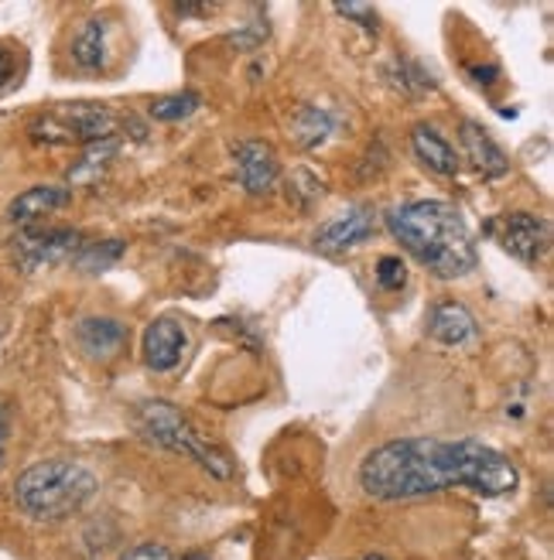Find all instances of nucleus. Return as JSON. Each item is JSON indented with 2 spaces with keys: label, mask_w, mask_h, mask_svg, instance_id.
<instances>
[{
  "label": "nucleus",
  "mask_w": 554,
  "mask_h": 560,
  "mask_svg": "<svg viewBox=\"0 0 554 560\" xmlns=\"http://www.w3.org/2000/svg\"><path fill=\"white\" fill-rule=\"evenodd\" d=\"M359 489L373 499H422L446 489H469L500 499L520 486L517 465L476 438H401L359 462Z\"/></svg>",
  "instance_id": "nucleus-1"
},
{
  "label": "nucleus",
  "mask_w": 554,
  "mask_h": 560,
  "mask_svg": "<svg viewBox=\"0 0 554 560\" xmlns=\"http://www.w3.org/2000/svg\"><path fill=\"white\" fill-rule=\"evenodd\" d=\"M394 240L407 249V254L425 264L435 277L452 280L476 270V243L469 233L462 212L452 202L422 199L397 206L386 215Z\"/></svg>",
  "instance_id": "nucleus-2"
},
{
  "label": "nucleus",
  "mask_w": 554,
  "mask_h": 560,
  "mask_svg": "<svg viewBox=\"0 0 554 560\" xmlns=\"http://www.w3.org/2000/svg\"><path fill=\"white\" fill-rule=\"evenodd\" d=\"M182 560H209V553H203V550H192V553H185Z\"/></svg>",
  "instance_id": "nucleus-30"
},
{
  "label": "nucleus",
  "mask_w": 554,
  "mask_h": 560,
  "mask_svg": "<svg viewBox=\"0 0 554 560\" xmlns=\"http://www.w3.org/2000/svg\"><path fill=\"white\" fill-rule=\"evenodd\" d=\"M120 117L103 103H62L32 124V140L38 144H96L117 137Z\"/></svg>",
  "instance_id": "nucleus-5"
},
{
  "label": "nucleus",
  "mask_w": 554,
  "mask_h": 560,
  "mask_svg": "<svg viewBox=\"0 0 554 560\" xmlns=\"http://www.w3.org/2000/svg\"><path fill=\"white\" fill-rule=\"evenodd\" d=\"M336 14L356 21L359 27H367V32H377V11L370 4H336Z\"/></svg>",
  "instance_id": "nucleus-25"
},
{
  "label": "nucleus",
  "mask_w": 554,
  "mask_h": 560,
  "mask_svg": "<svg viewBox=\"0 0 554 560\" xmlns=\"http://www.w3.org/2000/svg\"><path fill=\"white\" fill-rule=\"evenodd\" d=\"M489 233L510 257H517L523 264L541 260L551 246V222L534 212H510L504 219H496V222H489Z\"/></svg>",
  "instance_id": "nucleus-7"
},
{
  "label": "nucleus",
  "mask_w": 554,
  "mask_h": 560,
  "mask_svg": "<svg viewBox=\"0 0 554 560\" xmlns=\"http://www.w3.org/2000/svg\"><path fill=\"white\" fill-rule=\"evenodd\" d=\"M82 246V233L69 226H21L11 240V260L24 273L69 264Z\"/></svg>",
  "instance_id": "nucleus-6"
},
{
  "label": "nucleus",
  "mask_w": 554,
  "mask_h": 560,
  "mask_svg": "<svg viewBox=\"0 0 554 560\" xmlns=\"http://www.w3.org/2000/svg\"><path fill=\"white\" fill-rule=\"evenodd\" d=\"M322 199V182L309 172V167H298L288 178V202L301 212H309Z\"/></svg>",
  "instance_id": "nucleus-22"
},
{
  "label": "nucleus",
  "mask_w": 554,
  "mask_h": 560,
  "mask_svg": "<svg viewBox=\"0 0 554 560\" xmlns=\"http://www.w3.org/2000/svg\"><path fill=\"white\" fill-rule=\"evenodd\" d=\"M69 202H72V191L66 185H35V188H24L8 206V219L14 226H38L45 215L66 209Z\"/></svg>",
  "instance_id": "nucleus-13"
},
{
  "label": "nucleus",
  "mask_w": 554,
  "mask_h": 560,
  "mask_svg": "<svg viewBox=\"0 0 554 560\" xmlns=\"http://www.w3.org/2000/svg\"><path fill=\"white\" fill-rule=\"evenodd\" d=\"M124 254H127L124 240H82V246L76 249V257L69 264L79 273H103L114 264H120Z\"/></svg>",
  "instance_id": "nucleus-19"
},
{
  "label": "nucleus",
  "mask_w": 554,
  "mask_h": 560,
  "mask_svg": "<svg viewBox=\"0 0 554 560\" xmlns=\"http://www.w3.org/2000/svg\"><path fill=\"white\" fill-rule=\"evenodd\" d=\"M120 560H175L172 557V550L164 547V544H154V540H148V544H137V547H130Z\"/></svg>",
  "instance_id": "nucleus-26"
},
{
  "label": "nucleus",
  "mask_w": 554,
  "mask_h": 560,
  "mask_svg": "<svg viewBox=\"0 0 554 560\" xmlns=\"http://www.w3.org/2000/svg\"><path fill=\"white\" fill-rule=\"evenodd\" d=\"M117 151H120V137H109V140H96V144H90L86 151H82V158L69 167V185L100 182L106 167L114 164Z\"/></svg>",
  "instance_id": "nucleus-17"
},
{
  "label": "nucleus",
  "mask_w": 554,
  "mask_h": 560,
  "mask_svg": "<svg viewBox=\"0 0 554 560\" xmlns=\"http://www.w3.org/2000/svg\"><path fill=\"white\" fill-rule=\"evenodd\" d=\"M175 11H178L182 18H185V14H203V18H206V14H212L216 8H212V4H175Z\"/></svg>",
  "instance_id": "nucleus-29"
},
{
  "label": "nucleus",
  "mask_w": 554,
  "mask_h": 560,
  "mask_svg": "<svg viewBox=\"0 0 554 560\" xmlns=\"http://www.w3.org/2000/svg\"><path fill=\"white\" fill-rule=\"evenodd\" d=\"M72 62L82 72H100L106 66V24L100 18L82 21L72 38Z\"/></svg>",
  "instance_id": "nucleus-16"
},
{
  "label": "nucleus",
  "mask_w": 554,
  "mask_h": 560,
  "mask_svg": "<svg viewBox=\"0 0 554 560\" xmlns=\"http://www.w3.org/2000/svg\"><path fill=\"white\" fill-rule=\"evenodd\" d=\"M267 35H270V27H267V14L261 11V18H257V21L243 24L240 32H233V35H230V45H236L240 51H254V48H261V45L267 42Z\"/></svg>",
  "instance_id": "nucleus-23"
},
{
  "label": "nucleus",
  "mask_w": 554,
  "mask_h": 560,
  "mask_svg": "<svg viewBox=\"0 0 554 560\" xmlns=\"http://www.w3.org/2000/svg\"><path fill=\"white\" fill-rule=\"evenodd\" d=\"M134 424L148 441L169 447V452H175L182 458H192L196 465H203L209 475H216V479H230V475H233L230 455L223 452V447H216L196 424H192L188 413H182L175 404L148 400V404L137 407Z\"/></svg>",
  "instance_id": "nucleus-4"
},
{
  "label": "nucleus",
  "mask_w": 554,
  "mask_h": 560,
  "mask_svg": "<svg viewBox=\"0 0 554 560\" xmlns=\"http://www.w3.org/2000/svg\"><path fill=\"white\" fill-rule=\"evenodd\" d=\"M363 560H386V557H383V553H367Z\"/></svg>",
  "instance_id": "nucleus-31"
},
{
  "label": "nucleus",
  "mask_w": 554,
  "mask_h": 560,
  "mask_svg": "<svg viewBox=\"0 0 554 560\" xmlns=\"http://www.w3.org/2000/svg\"><path fill=\"white\" fill-rule=\"evenodd\" d=\"M459 140H462V151L465 158L473 161V167L483 178H504L510 172V161L507 154L496 148V140L489 137L486 127H480L476 120H462L459 127Z\"/></svg>",
  "instance_id": "nucleus-14"
},
{
  "label": "nucleus",
  "mask_w": 554,
  "mask_h": 560,
  "mask_svg": "<svg viewBox=\"0 0 554 560\" xmlns=\"http://www.w3.org/2000/svg\"><path fill=\"white\" fill-rule=\"evenodd\" d=\"M96 475L72 458H48L24 468L14 482V502L24 516L55 523L79 513L96 495Z\"/></svg>",
  "instance_id": "nucleus-3"
},
{
  "label": "nucleus",
  "mask_w": 554,
  "mask_h": 560,
  "mask_svg": "<svg viewBox=\"0 0 554 560\" xmlns=\"http://www.w3.org/2000/svg\"><path fill=\"white\" fill-rule=\"evenodd\" d=\"M480 335L473 312L462 301H438L428 312V339H435L438 346H469Z\"/></svg>",
  "instance_id": "nucleus-11"
},
{
  "label": "nucleus",
  "mask_w": 554,
  "mask_h": 560,
  "mask_svg": "<svg viewBox=\"0 0 554 560\" xmlns=\"http://www.w3.org/2000/svg\"><path fill=\"white\" fill-rule=\"evenodd\" d=\"M76 346L90 359H100V362L117 359L127 346V325L117 318H103V315L82 318L76 325Z\"/></svg>",
  "instance_id": "nucleus-12"
},
{
  "label": "nucleus",
  "mask_w": 554,
  "mask_h": 560,
  "mask_svg": "<svg viewBox=\"0 0 554 560\" xmlns=\"http://www.w3.org/2000/svg\"><path fill=\"white\" fill-rule=\"evenodd\" d=\"M377 284L383 291H401L407 284V267L401 257H380L377 260Z\"/></svg>",
  "instance_id": "nucleus-24"
},
{
  "label": "nucleus",
  "mask_w": 554,
  "mask_h": 560,
  "mask_svg": "<svg viewBox=\"0 0 554 560\" xmlns=\"http://www.w3.org/2000/svg\"><path fill=\"white\" fill-rule=\"evenodd\" d=\"M8 434H11V413L0 404V462H4V447H8Z\"/></svg>",
  "instance_id": "nucleus-28"
},
{
  "label": "nucleus",
  "mask_w": 554,
  "mask_h": 560,
  "mask_svg": "<svg viewBox=\"0 0 554 560\" xmlns=\"http://www.w3.org/2000/svg\"><path fill=\"white\" fill-rule=\"evenodd\" d=\"M377 233V209L373 206H353L328 219L325 226L315 233V246L322 254H346V249L367 243Z\"/></svg>",
  "instance_id": "nucleus-8"
},
{
  "label": "nucleus",
  "mask_w": 554,
  "mask_h": 560,
  "mask_svg": "<svg viewBox=\"0 0 554 560\" xmlns=\"http://www.w3.org/2000/svg\"><path fill=\"white\" fill-rule=\"evenodd\" d=\"M14 79H18V51L8 42H0V90H8Z\"/></svg>",
  "instance_id": "nucleus-27"
},
{
  "label": "nucleus",
  "mask_w": 554,
  "mask_h": 560,
  "mask_svg": "<svg viewBox=\"0 0 554 560\" xmlns=\"http://www.w3.org/2000/svg\"><path fill=\"white\" fill-rule=\"evenodd\" d=\"M199 106H203V96H199V93H192V90H185V93H175V96H161V100H154L148 114H151L154 120H161V124H178V120H185V117L196 114Z\"/></svg>",
  "instance_id": "nucleus-21"
},
{
  "label": "nucleus",
  "mask_w": 554,
  "mask_h": 560,
  "mask_svg": "<svg viewBox=\"0 0 554 560\" xmlns=\"http://www.w3.org/2000/svg\"><path fill=\"white\" fill-rule=\"evenodd\" d=\"M291 130H295V140L301 148L315 151V148L325 144L332 133H336V117H332L328 109H322V106H301L295 114V120H291Z\"/></svg>",
  "instance_id": "nucleus-18"
},
{
  "label": "nucleus",
  "mask_w": 554,
  "mask_h": 560,
  "mask_svg": "<svg viewBox=\"0 0 554 560\" xmlns=\"http://www.w3.org/2000/svg\"><path fill=\"white\" fill-rule=\"evenodd\" d=\"M188 349V331L175 318H158L145 328V362L154 373H172Z\"/></svg>",
  "instance_id": "nucleus-10"
},
{
  "label": "nucleus",
  "mask_w": 554,
  "mask_h": 560,
  "mask_svg": "<svg viewBox=\"0 0 554 560\" xmlns=\"http://www.w3.org/2000/svg\"><path fill=\"white\" fill-rule=\"evenodd\" d=\"M391 79H394V86H397L404 96H411V100H418V96H425V93L435 90L431 72H428L422 62H411V59H397V62L391 66Z\"/></svg>",
  "instance_id": "nucleus-20"
},
{
  "label": "nucleus",
  "mask_w": 554,
  "mask_h": 560,
  "mask_svg": "<svg viewBox=\"0 0 554 560\" xmlns=\"http://www.w3.org/2000/svg\"><path fill=\"white\" fill-rule=\"evenodd\" d=\"M233 164L240 185L251 195H267L281 175V164H277V154L267 140H240L233 148Z\"/></svg>",
  "instance_id": "nucleus-9"
},
{
  "label": "nucleus",
  "mask_w": 554,
  "mask_h": 560,
  "mask_svg": "<svg viewBox=\"0 0 554 560\" xmlns=\"http://www.w3.org/2000/svg\"><path fill=\"white\" fill-rule=\"evenodd\" d=\"M411 148H414V154H418V161H422L425 167H431L435 175H446V178L459 175L462 161H459L455 148H452L449 140L441 137L435 127H428V124H418V127H414V130H411Z\"/></svg>",
  "instance_id": "nucleus-15"
}]
</instances>
